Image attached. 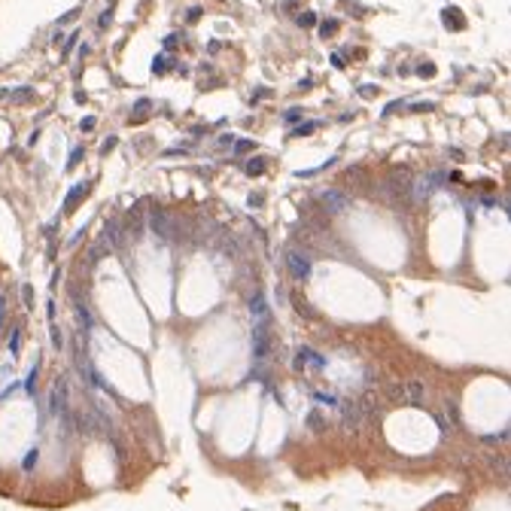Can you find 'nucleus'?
I'll return each instance as SVG.
<instances>
[{
  "instance_id": "1a4fd4ad",
  "label": "nucleus",
  "mask_w": 511,
  "mask_h": 511,
  "mask_svg": "<svg viewBox=\"0 0 511 511\" xmlns=\"http://www.w3.org/2000/svg\"><path fill=\"white\" fill-rule=\"evenodd\" d=\"M104 241H107V247H119V244H122V222H119V219L107 222V229H104Z\"/></svg>"
},
{
  "instance_id": "e433bc0d",
  "label": "nucleus",
  "mask_w": 511,
  "mask_h": 511,
  "mask_svg": "<svg viewBox=\"0 0 511 511\" xmlns=\"http://www.w3.org/2000/svg\"><path fill=\"white\" fill-rule=\"evenodd\" d=\"M0 98H6V92H3V88H0Z\"/></svg>"
},
{
  "instance_id": "423d86ee",
  "label": "nucleus",
  "mask_w": 511,
  "mask_h": 511,
  "mask_svg": "<svg viewBox=\"0 0 511 511\" xmlns=\"http://www.w3.org/2000/svg\"><path fill=\"white\" fill-rule=\"evenodd\" d=\"M320 201H323V207H326V213H341L347 207V198L341 195L338 189H326L323 195H320Z\"/></svg>"
},
{
  "instance_id": "9d476101",
  "label": "nucleus",
  "mask_w": 511,
  "mask_h": 511,
  "mask_svg": "<svg viewBox=\"0 0 511 511\" xmlns=\"http://www.w3.org/2000/svg\"><path fill=\"white\" fill-rule=\"evenodd\" d=\"M441 18H445V25L453 28V31H462V28H465V18H462L460 9H445V13H441Z\"/></svg>"
},
{
  "instance_id": "4be33fe9",
  "label": "nucleus",
  "mask_w": 511,
  "mask_h": 511,
  "mask_svg": "<svg viewBox=\"0 0 511 511\" xmlns=\"http://www.w3.org/2000/svg\"><path fill=\"white\" fill-rule=\"evenodd\" d=\"M116 143H119V137H107V140H104V146H100V155L113 152V149H116Z\"/></svg>"
},
{
  "instance_id": "72a5a7b5",
  "label": "nucleus",
  "mask_w": 511,
  "mask_h": 511,
  "mask_svg": "<svg viewBox=\"0 0 511 511\" xmlns=\"http://www.w3.org/2000/svg\"><path fill=\"white\" fill-rule=\"evenodd\" d=\"M411 110H414V113H426V110H435V107H432V104H414Z\"/></svg>"
},
{
  "instance_id": "b1692460",
  "label": "nucleus",
  "mask_w": 511,
  "mask_h": 511,
  "mask_svg": "<svg viewBox=\"0 0 511 511\" xmlns=\"http://www.w3.org/2000/svg\"><path fill=\"white\" fill-rule=\"evenodd\" d=\"M95 125H98V122H95V116H85L82 122H79V128H82V131L88 134V131H95Z\"/></svg>"
},
{
  "instance_id": "f03ea898",
  "label": "nucleus",
  "mask_w": 511,
  "mask_h": 511,
  "mask_svg": "<svg viewBox=\"0 0 511 511\" xmlns=\"http://www.w3.org/2000/svg\"><path fill=\"white\" fill-rule=\"evenodd\" d=\"M341 408V426L347 429V432H359L362 423H365V414L359 411V405L356 402H338Z\"/></svg>"
},
{
  "instance_id": "39448f33",
  "label": "nucleus",
  "mask_w": 511,
  "mask_h": 511,
  "mask_svg": "<svg viewBox=\"0 0 511 511\" xmlns=\"http://www.w3.org/2000/svg\"><path fill=\"white\" fill-rule=\"evenodd\" d=\"M149 225H152V231L162 237V241H170V237H174V229H170V222H167V213L152 210L149 213Z\"/></svg>"
},
{
  "instance_id": "2f4dec72",
  "label": "nucleus",
  "mask_w": 511,
  "mask_h": 511,
  "mask_svg": "<svg viewBox=\"0 0 511 511\" xmlns=\"http://www.w3.org/2000/svg\"><path fill=\"white\" fill-rule=\"evenodd\" d=\"M76 40H79V33H70V40H67V43H64V55H67V52H70V49H73V43H76Z\"/></svg>"
},
{
  "instance_id": "393cba45",
  "label": "nucleus",
  "mask_w": 511,
  "mask_h": 511,
  "mask_svg": "<svg viewBox=\"0 0 511 511\" xmlns=\"http://www.w3.org/2000/svg\"><path fill=\"white\" fill-rule=\"evenodd\" d=\"M292 304L298 308V313H301V316H304V313L311 316V304H308V301H301V298H292Z\"/></svg>"
},
{
  "instance_id": "20e7f679",
  "label": "nucleus",
  "mask_w": 511,
  "mask_h": 511,
  "mask_svg": "<svg viewBox=\"0 0 511 511\" xmlns=\"http://www.w3.org/2000/svg\"><path fill=\"white\" fill-rule=\"evenodd\" d=\"M441 183H445V174H429V177L417 180V183L411 186V195L423 201V198H429V195H432V192H435V189H438Z\"/></svg>"
},
{
  "instance_id": "aec40b11",
  "label": "nucleus",
  "mask_w": 511,
  "mask_h": 511,
  "mask_svg": "<svg viewBox=\"0 0 511 511\" xmlns=\"http://www.w3.org/2000/svg\"><path fill=\"white\" fill-rule=\"evenodd\" d=\"M417 76H423V79H426V76H435V64H432V61L420 64V67H417Z\"/></svg>"
},
{
  "instance_id": "f8f14e48",
  "label": "nucleus",
  "mask_w": 511,
  "mask_h": 511,
  "mask_svg": "<svg viewBox=\"0 0 511 511\" xmlns=\"http://www.w3.org/2000/svg\"><path fill=\"white\" fill-rule=\"evenodd\" d=\"M170 64H174V61H170L167 55H155V58H152V73H155V76L167 73V70H170Z\"/></svg>"
},
{
  "instance_id": "dca6fc26",
  "label": "nucleus",
  "mask_w": 511,
  "mask_h": 511,
  "mask_svg": "<svg viewBox=\"0 0 511 511\" xmlns=\"http://www.w3.org/2000/svg\"><path fill=\"white\" fill-rule=\"evenodd\" d=\"M313 131H316V122H304V125H298V128L289 131V137H308V134H313Z\"/></svg>"
},
{
  "instance_id": "4468645a",
  "label": "nucleus",
  "mask_w": 511,
  "mask_h": 511,
  "mask_svg": "<svg viewBox=\"0 0 511 511\" xmlns=\"http://www.w3.org/2000/svg\"><path fill=\"white\" fill-rule=\"evenodd\" d=\"M265 165H268V162H265V158H249V162H247V167H244V170H247V174H249V177H259V174H265Z\"/></svg>"
},
{
  "instance_id": "bb28decb",
  "label": "nucleus",
  "mask_w": 511,
  "mask_h": 511,
  "mask_svg": "<svg viewBox=\"0 0 511 511\" xmlns=\"http://www.w3.org/2000/svg\"><path fill=\"white\" fill-rule=\"evenodd\" d=\"M378 92H380L378 85H362V88H359V95H362V98H374Z\"/></svg>"
},
{
  "instance_id": "f3484780",
  "label": "nucleus",
  "mask_w": 511,
  "mask_h": 511,
  "mask_svg": "<svg viewBox=\"0 0 511 511\" xmlns=\"http://www.w3.org/2000/svg\"><path fill=\"white\" fill-rule=\"evenodd\" d=\"M253 149H256L253 140H237V143H234V152H237V155H247V152H253Z\"/></svg>"
},
{
  "instance_id": "412c9836",
  "label": "nucleus",
  "mask_w": 511,
  "mask_h": 511,
  "mask_svg": "<svg viewBox=\"0 0 511 511\" xmlns=\"http://www.w3.org/2000/svg\"><path fill=\"white\" fill-rule=\"evenodd\" d=\"M301 116H304V113H301L298 107H292V110H286V113H283V119H286V122H298Z\"/></svg>"
},
{
  "instance_id": "6ab92c4d",
  "label": "nucleus",
  "mask_w": 511,
  "mask_h": 511,
  "mask_svg": "<svg viewBox=\"0 0 511 511\" xmlns=\"http://www.w3.org/2000/svg\"><path fill=\"white\" fill-rule=\"evenodd\" d=\"M298 25H301V28H313V25H316V13H311V9H308V13H301V16H298Z\"/></svg>"
},
{
  "instance_id": "6e6552de",
  "label": "nucleus",
  "mask_w": 511,
  "mask_h": 511,
  "mask_svg": "<svg viewBox=\"0 0 511 511\" xmlns=\"http://www.w3.org/2000/svg\"><path fill=\"white\" fill-rule=\"evenodd\" d=\"M88 189H92V183H88V180H85V183H76V186L70 189V195L64 198V213H70V210L76 207V204H79V201H82V198L88 195Z\"/></svg>"
},
{
  "instance_id": "f704fd0d",
  "label": "nucleus",
  "mask_w": 511,
  "mask_h": 511,
  "mask_svg": "<svg viewBox=\"0 0 511 511\" xmlns=\"http://www.w3.org/2000/svg\"><path fill=\"white\" fill-rule=\"evenodd\" d=\"M265 95H268V88H256V92H253V104H256V100H262Z\"/></svg>"
},
{
  "instance_id": "c9c22d12",
  "label": "nucleus",
  "mask_w": 511,
  "mask_h": 511,
  "mask_svg": "<svg viewBox=\"0 0 511 511\" xmlns=\"http://www.w3.org/2000/svg\"><path fill=\"white\" fill-rule=\"evenodd\" d=\"M33 462H37V450H31V453H28V460H25V469H31Z\"/></svg>"
},
{
  "instance_id": "9b49d317",
  "label": "nucleus",
  "mask_w": 511,
  "mask_h": 511,
  "mask_svg": "<svg viewBox=\"0 0 511 511\" xmlns=\"http://www.w3.org/2000/svg\"><path fill=\"white\" fill-rule=\"evenodd\" d=\"M149 110H152V100H149V98H140V100H137V107L131 110V122L146 119V113H149Z\"/></svg>"
},
{
  "instance_id": "a211bd4d",
  "label": "nucleus",
  "mask_w": 511,
  "mask_h": 511,
  "mask_svg": "<svg viewBox=\"0 0 511 511\" xmlns=\"http://www.w3.org/2000/svg\"><path fill=\"white\" fill-rule=\"evenodd\" d=\"M335 31H338V21L329 18V21H323V25H320V37H332Z\"/></svg>"
},
{
  "instance_id": "7ed1b4c3",
  "label": "nucleus",
  "mask_w": 511,
  "mask_h": 511,
  "mask_svg": "<svg viewBox=\"0 0 511 511\" xmlns=\"http://www.w3.org/2000/svg\"><path fill=\"white\" fill-rule=\"evenodd\" d=\"M295 368H298V371H304V368L323 371V368H326V356L316 353V350H311V347H301L298 353H295Z\"/></svg>"
},
{
  "instance_id": "c756f323",
  "label": "nucleus",
  "mask_w": 511,
  "mask_h": 511,
  "mask_svg": "<svg viewBox=\"0 0 511 511\" xmlns=\"http://www.w3.org/2000/svg\"><path fill=\"white\" fill-rule=\"evenodd\" d=\"M76 16H79V9H70V13H64V16L58 18V25H67V21H73Z\"/></svg>"
},
{
  "instance_id": "7c9ffc66",
  "label": "nucleus",
  "mask_w": 511,
  "mask_h": 511,
  "mask_svg": "<svg viewBox=\"0 0 511 511\" xmlns=\"http://www.w3.org/2000/svg\"><path fill=\"white\" fill-rule=\"evenodd\" d=\"M399 107H402V100H393V104H387V107H383V116H390V113H396Z\"/></svg>"
},
{
  "instance_id": "5701e85b",
  "label": "nucleus",
  "mask_w": 511,
  "mask_h": 511,
  "mask_svg": "<svg viewBox=\"0 0 511 511\" xmlns=\"http://www.w3.org/2000/svg\"><path fill=\"white\" fill-rule=\"evenodd\" d=\"M9 350H13V356L18 353V329H13V332H9Z\"/></svg>"
},
{
  "instance_id": "cd10ccee",
  "label": "nucleus",
  "mask_w": 511,
  "mask_h": 511,
  "mask_svg": "<svg viewBox=\"0 0 511 511\" xmlns=\"http://www.w3.org/2000/svg\"><path fill=\"white\" fill-rule=\"evenodd\" d=\"M31 95H33V92H31V88H18V92H16V95H13V98H16V100H18V104H25V100H28V98H31Z\"/></svg>"
},
{
  "instance_id": "ddd939ff",
  "label": "nucleus",
  "mask_w": 511,
  "mask_h": 511,
  "mask_svg": "<svg viewBox=\"0 0 511 511\" xmlns=\"http://www.w3.org/2000/svg\"><path fill=\"white\" fill-rule=\"evenodd\" d=\"M387 396H390V399H393V402H402V405L408 402V393H405V383H390V390H387Z\"/></svg>"
},
{
  "instance_id": "0eeeda50",
  "label": "nucleus",
  "mask_w": 511,
  "mask_h": 511,
  "mask_svg": "<svg viewBox=\"0 0 511 511\" xmlns=\"http://www.w3.org/2000/svg\"><path fill=\"white\" fill-rule=\"evenodd\" d=\"M249 313H253V323L259 320H271V311H268V301L262 292H256L253 298H249Z\"/></svg>"
},
{
  "instance_id": "a878e982",
  "label": "nucleus",
  "mask_w": 511,
  "mask_h": 511,
  "mask_svg": "<svg viewBox=\"0 0 511 511\" xmlns=\"http://www.w3.org/2000/svg\"><path fill=\"white\" fill-rule=\"evenodd\" d=\"M110 21H113V9H107V13H100V18H98V28L104 31V28L110 25Z\"/></svg>"
},
{
  "instance_id": "2eb2a0df",
  "label": "nucleus",
  "mask_w": 511,
  "mask_h": 511,
  "mask_svg": "<svg viewBox=\"0 0 511 511\" xmlns=\"http://www.w3.org/2000/svg\"><path fill=\"white\" fill-rule=\"evenodd\" d=\"M308 426L313 429V432H323V429H326L323 414H320V411H311V414H308Z\"/></svg>"
},
{
  "instance_id": "f257e3e1",
  "label": "nucleus",
  "mask_w": 511,
  "mask_h": 511,
  "mask_svg": "<svg viewBox=\"0 0 511 511\" xmlns=\"http://www.w3.org/2000/svg\"><path fill=\"white\" fill-rule=\"evenodd\" d=\"M286 271H289L292 280L304 283V280L311 277V256L298 253V249H289V253H286Z\"/></svg>"
},
{
  "instance_id": "473e14b6",
  "label": "nucleus",
  "mask_w": 511,
  "mask_h": 511,
  "mask_svg": "<svg viewBox=\"0 0 511 511\" xmlns=\"http://www.w3.org/2000/svg\"><path fill=\"white\" fill-rule=\"evenodd\" d=\"M201 18V6H192L189 9V21H198Z\"/></svg>"
},
{
  "instance_id": "c85d7f7f",
  "label": "nucleus",
  "mask_w": 511,
  "mask_h": 511,
  "mask_svg": "<svg viewBox=\"0 0 511 511\" xmlns=\"http://www.w3.org/2000/svg\"><path fill=\"white\" fill-rule=\"evenodd\" d=\"M82 155H85V149H82V146H76V149L70 152V165H67V167H73V165H76V162H79Z\"/></svg>"
}]
</instances>
